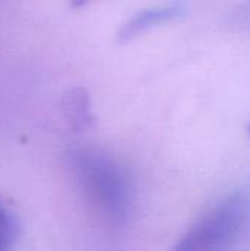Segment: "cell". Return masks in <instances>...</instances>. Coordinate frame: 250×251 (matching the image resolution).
Masks as SVG:
<instances>
[{"label":"cell","instance_id":"obj_1","mask_svg":"<svg viewBox=\"0 0 250 251\" xmlns=\"http://www.w3.org/2000/svg\"><path fill=\"white\" fill-rule=\"evenodd\" d=\"M71 163L84 193L99 213L111 224L125 222L133 203L127 171L112 156L96 149L74 151Z\"/></svg>","mask_w":250,"mask_h":251},{"label":"cell","instance_id":"obj_2","mask_svg":"<svg viewBox=\"0 0 250 251\" xmlns=\"http://www.w3.org/2000/svg\"><path fill=\"white\" fill-rule=\"evenodd\" d=\"M249 216V201L236 193L206 212L169 251H228L239 240Z\"/></svg>","mask_w":250,"mask_h":251},{"label":"cell","instance_id":"obj_3","mask_svg":"<svg viewBox=\"0 0 250 251\" xmlns=\"http://www.w3.org/2000/svg\"><path fill=\"white\" fill-rule=\"evenodd\" d=\"M186 12H187V6L184 3L158 4V6L139 10L137 13H134L124 22V25L118 31V40L130 41L155 26L180 19L181 16L186 15Z\"/></svg>","mask_w":250,"mask_h":251},{"label":"cell","instance_id":"obj_4","mask_svg":"<svg viewBox=\"0 0 250 251\" xmlns=\"http://www.w3.org/2000/svg\"><path fill=\"white\" fill-rule=\"evenodd\" d=\"M65 110L66 116L72 126L75 128H85L91 121L90 103L88 96L83 88L72 90L71 94L65 99Z\"/></svg>","mask_w":250,"mask_h":251},{"label":"cell","instance_id":"obj_5","mask_svg":"<svg viewBox=\"0 0 250 251\" xmlns=\"http://www.w3.org/2000/svg\"><path fill=\"white\" fill-rule=\"evenodd\" d=\"M19 235V225L13 213L0 203V251H12Z\"/></svg>","mask_w":250,"mask_h":251},{"label":"cell","instance_id":"obj_6","mask_svg":"<svg viewBox=\"0 0 250 251\" xmlns=\"http://www.w3.org/2000/svg\"><path fill=\"white\" fill-rule=\"evenodd\" d=\"M246 132H248V137L250 138V122L248 124V126H246Z\"/></svg>","mask_w":250,"mask_h":251}]
</instances>
